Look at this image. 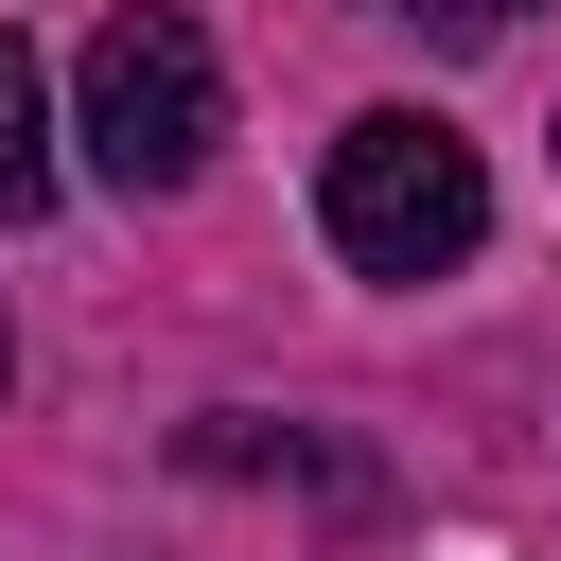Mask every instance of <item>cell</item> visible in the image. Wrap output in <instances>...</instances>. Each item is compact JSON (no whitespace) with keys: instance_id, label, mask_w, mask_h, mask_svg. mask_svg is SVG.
<instances>
[{"instance_id":"4","label":"cell","mask_w":561,"mask_h":561,"mask_svg":"<svg viewBox=\"0 0 561 561\" xmlns=\"http://www.w3.org/2000/svg\"><path fill=\"white\" fill-rule=\"evenodd\" d=\"M386 18H421V35H456V53H473V35H508L526 0H386Z\"/></svg>"},{"instance_id":"3","label":"cell","mask_w":561,"mask_h":561,"mask_svg":"<svg viewBox=\"0 0 561 561\" xmlns=\"http://www.w3.org/2000/svg\"><path fill=\"white\" fill-rule=\"evenodd\" d=\"M35 210H53V70L0 18V228H35Z\"/></svg>"},{"instance_id":"1","label":"cell","mask_w":561,"mask_h":561,"mask_svg":"<svg viewBox=\"0 0 561 561\" xmlns=\"http://www.w3.org/2000/svg\"><path fill=\"white\" fill-rule=\"evenodd\" d=\"M316 228H333L351 280H456V263L491 245V175H473V140H456L438 105H368V123H333V158H316Z\"/></svg>"},{"instance_id":"5","label":"cell","mask_w":561,"mask_h":561,"mask_svg":"<svg viewBox=\"0 0 561 561\" xmlns=\"http://www.w3.org/2000/svg\"><path fill=\"white\" fill-rule=\"evenodd\" d=\"M0 368H18V333H0Z\"/></svg>"},{"instance_id":"2","label":"cell","mask_w":561,"mask_h":561,"mask_svg":"<svg viewBox=\"0 0 561 561\" xmlns=\"http://www.w3.org/2000/svg\"><path fill=\"white\" fill-rule=\"evenodd\" d=\"M70 140L105 193H193L210 140H228V70L193 35V0H105L88 70H70Z\"/></svg>"}]
</instances>
